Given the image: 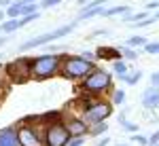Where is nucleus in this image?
Instances as JSON below:
<instances>
[{"label":"nucleus","mask_w":159,"mask_h":146,"mask_svg":"<svg viewBox=\"0 0 159 146\" xmlns=\"http://www.w3.org/2000/svg\"><path fill=\"white\" fill-rule=\"evenodd\" d=\"M112 81H115L112 70L108 72V70L96 66V68L79 83V95L102 97L104 93H110V91H112Z\"/></svg>","instance_id":"obj_1"},{"label":"nucleus","mask_w":159,"mask_h":146,"mask_svg":"<svg viewBox=\"0 0 159 146\" xmlns=\"http://www.w3.org/2000/svg\"><path fill=\"white\" fill-rule=\"evenodd\" d=\"M64 53H43L30 60V81H49L60 74Z\"/></svg>","instance_id":"obj_2"},{"label":"nucleus","mask_w":159,"mask_h":146,"mask_svg":"<svg viewBox=\"0 0 159 146\" xmlns=\"http://www.w3.org/2000/svg\"><path fill=\"white\" fill-rule=\"evenodd\" d=\"M81 24L79 19H74L70 24H64V25H57L55 30H49V32H45V34H38V36H32L24 40L21 45H19V51L25 53V51H32V49H38V47H45V45H49V42H57L60 38H66L70 36L74 32V28Z\"/></svg>","instance_id":"obj_3"},{"label":"nucleus","mask_w":159,"mask_h":146,"mask_svg":"<svg viewBox=\"0 0 159 146\" xmlns=\"http://www.w3.org/2000/svg\"><path fill=\"white\" fill-rule=\"evenodd\" d=\"M96 66L98 64L85 61L81 55H68V53H64L61 66H60V76H64L66 81H72V83H81Z\"/></svg>","instance_id":"obj_4"},{"label":"nucleus","mask_w":159,"mask_h":146,"mask_svg":"<svg viewBox=\"0 0 159 146\" xmlns=\"http://www.w3.org/2000/svg\"><path fill=\"white\" fill-rule=\"evenodd\" d=\"M30 60L32 57H15V60L7 61L4 66V74L11 83H28L30 81Z\"/></svg>","instance_id":"obj_5"},{"label":"nucleus","mask_w":159,"mask_h":146,"mask_svg":"<svg viewBox=\"0 0 159 146\" xmlns=\"http://www.w3.org/2000/svg\"><path fill=\"white\" fill-rule=\"evenodd\" d=\"M43 140H45V146H68L70 131L66 129L64 121L53 123V125L43 127Z\"/></svg>","instance_id":"obj_6"},{"label":"nucleus","mask_w":159,"mask_h":146,"mask_svg":"<svg viewBox=\"0 0 159 146\" xmlns=\"http://www.w3.org/2000/svg\"><path fill=\"white\" fill-rule=\"evenodd\" d=\"M38 127L40 125H30V123L19 121V125H17V142H19V146H45L43 131Z\"/></svg>","instance_id":"obj_7"},{"label":"nucleus","mask_w":159,"mask_h":146,"mask_svg":"<svg viewBox=\"0 0 159 146\" xmlns=\"http://www.w3.org/2000/svg\"><path fill=\"white\" fill-rule=\"evenodd\" d=\"M64 125L70 131V135H87L89 134V125L81 119V114L79 117L76 114H64Z\"/></svg>","instance_id":"obj_8"},{"label":"nucleus","mask_w":159,"mask_h":146,"mask_svg":"<svg viewBox=\"0 0 159 146\" xmlns=\"http://www.w3.org/2000/svg\"><path fill=\"white\" fill-rule=\"evenodd\" d=\"M142 106L147 110H155V108H159V87H148V89H144L142 91Z\"/></svg>","instance_id":"obj_9"},{"label":"nucleus","mask_w":159,"mask_h":146,"mask_svg":"<svg viewBox=\"0 0 159 146\" xmlns=\"http://www.w3.org/2000/svg\"><path fill=\"white\" fill-rule=\"evenodd\" d=\"M0 146H19V142H17V125L0 127Z\"/></svg>","instance_id":"obj_10"},{"label":"nucleus","mask_w":159,"mask_h":146,"mask_svg":"<svg viewBox=\"0 0 159 146\" xmlns=\"http://www.w3.org/2000/svg\"><path fill=\"white\" fill-rule=\"evenodd\" d=\"M96 55H98V61H115V60H121V49L102 45V47L96 49Z\"/></svg>","instance_id":"obj_11"},{"label":"nucleus","mask_w":159,"mask_h":146,"mask_svg":"<svg viewBox=\"0 0 159 146\" xmlns=\"http://www.w3.org/2000/svg\"><path fill=\"white\" fill-rule=\"evenodd\" d=\"M132 13V7L129 4H112V7H104L102 9V15L100 17H117V15H127Z\"/></svg>","instance_id":"obj_12"},{"label":"nucleus","mask_w":159,"mask_h":146,"mask_svg":"<svg viewBox=\"0 0 159 146\" xmlns=\"http://www.w3.org/2000/svg\"><path fill=\"white\" fill-rule=\"evenodd\" d=\"M60 121H64V110H47L40 114V127H47V125H53Z\"/></svg>","instance_id":"obj_13"},{"label":"nucleus","mask_w":159,"mask_h":146,"mask_svg":"<svg viewBox=\"0 0 159 146\" xmlns=\"http://www.w3.org/2000/svg\"><path fill=\"white\" fill-rule=\"evenodd\" d=\"M0 28H2L4 34H13V32L24 28V21H21V17H7V21H2Z\"/></svg>","instance_id":"obj_14"},{"label":"nucleus","mask_w":159,"mask_h":146,"mask_svg":"<svg viewBox=\"0 0 159 146\" xmlns=\"http://www.w3.org/2000/svg\"><path fill=\"white\" fill-rule=\"evenodd\" d=\"M110 70H112V74L115 76H125V74L129 72V61H125L121 57V60H115V61H110Z\"/></svg>","instance_id":"obj_15"},{"label":"nucleus","mask_w":159,"mask_h":146,"mask_svg":"<svg viewBox=\"0 0 159 146\" xmlns=\"http://www.w3.org/2000/svg\"><path fill=\"white\" fill-rule=\"evenodd\" d=\"M102 9H104V7H83L76 19H79V21H87V19H93V17L102 15Z\"/></svg>","instance_id":"obj_16"},{"label":"nucleus","mask_w":159,"mask_h":146,"mask_svg":"<svg viewBox=\"0 0 159 146\" xmlns=\"http://www.w3.org/2000/svg\"><path fill=\"white\" fill-rule=\"evenodd\" d=\"M147 42H148V38L144 36V34H134V36L125 38V45H127V47H132V49H142Z\"/></svg>","instance_id":"obj_17"},{"label":"nucleus","mask_w":159,"mask_h":146,"mask_svg":"<svg viewBox=\"0 0 159 146\" xmlns=\"http://www.w3.org/2000/svg\"><path fill=\"white\" fill-rule=\"evenodd\" d=\"M140 78H142V70H129L125 76H121V81H123L127 87L138 85V83H140Z\"/></svg>","instance_id":"obj_18"},{"label":"nucleus","mask_w":159,"mask_h":146,"mask_svg":"<svg viewBox=\"0 0 159 146\" xmlns=\"http://www.w3.org/2000/svg\"><path fill=\"white\" fill-rule=\"evenodd\" d=\"M106 131H108V123L100 121V123H96V125L89 127V134H87V135H91V138H100V135H104Z\"/></svg>","instance_id":"obj_19"},{"label":"nucleus","mask_w":159,"mask_h":146,"mask_svg":"<svg viewBox=\"0 0 159 146\" xmlns=\"http://www.w3.org/2000/svg\"><path fill=\"white\" fill-rule=\"evenodd\" d=\"M7 17H21V0H13L11 4L4 9Z\"/></svg>","instance_id":"obj_20"},{"label":"nucleus","mask_w":159,"mask_h":146,"mask_svg":"<svg viewBox=\"0 0 159 146\" xmlns=\"http://www.w3.org/2000/svg\"><path fill=\"white\" fill-rule=\"evenodd\" d=\"M110 102H112V106L125 104V89H112L110 91Z\"/></svg>","instance_id":"obj_21"},{"label":"nucleus","mask_w":159,"mask_h":146,"mask_svg":"<svg viewBox=\"0 0 159 146\" xmlns=\"http://www.w3.org/2000/svg\"><path fill=\"white\" fill-rule=\"evenodd\" d=\"M119 49H121V57L125 61H136L138 60V51H136V49L127 47V45H123V47H119Z\"/></svg>","instance_id":"obj_22"},{"label":"nucleus","mask_w":159,"mask_h":146,"mask_svg":"<svg viewBox=\"0 0 159 146\" xmlns=\"http://www.w3.org/2000/svg\"><path fill=\"white\" fill-rule=\"evenodd\" d=\"M119 123H121V129H123V131H127V134H136V131H140V125H138V123L127 121L125 117H121Z\"/></svg>","instance_id":"obj_23"},{"label":"nucleus","mask_w":159,"mask_h":146,"mask_svg":"<svg viewBox=\"0 0 159 146\" xmlns=\"http://www.w3.org/2000/svg\"><path fill=\"white\" fill-rule=\"evenodd\" d=\"M38 2H21V15H30V13H38Z\"/></svg>","instance_id":"obj_24"},{"label":"nucleus","mask_w":159,"mask_h":146,"mask_svg":"<svg viewBox=\"0 0 159 146\" xmlns=\"http://www.w3.org/2000/svg\"><path fill=\"white\" fill-rule=\"evenodd\" d=\"M155 21H157V19H155L153 15H148L147 19H142V21H134V24H132V28H148V25H153Z\"/></svg>","instance_id":"obj_25"},{"label":"nucleus","mask_w":159,"mask_h":146,"mask_svg":"<svg viewBox=\"0 0 159 146\" xmlns=\"http://www.w3.org/2000/svg\"><path fill=\"white\" fill-rule=\"evenodd\" d=\"M142 49H144L147 55H157V53H159V42H151V40H148Z\"/></svg>","instance_id":"obj_26"},{"label":"nucleus","mask_w":159,"mask_h":146,"mask_svg":"<svg viewBox=\"0 0 159 146\" xmlns=\"http://www.w3.org/2000/svg\"><path fill=\"white\" fill-rule=\"evenodd\" d=\"M61 2L64 0H38V9H53V7H57Z\"/></svg>","instance_id":"obj_27"},{"label":"nucleus","mask_w":159,"mask_h":146,"mask_svg":"<svg viewBox=\"0 0 159 146\" xmlns=\"http://www.w3.org/2000/svg\"><path fill=\"white\" fill-rule=\"evenodd\" d=\"M81 57L85 61H91V64H98V55H96V51H81L79 53Z\"/></svg>","instance_id":"obj_28"},{"label":"nucleus","mask_w":159,"mask_h":146,"mask_svg":"<svg viewBox=\"0 0 159 146\" xmlns=\"http://www.w3.org/2000/svg\"><path fill=\"white\" fill-rule=\"evenodd\" d=\"M87 140L85 135H70V140H68V146H83Z\"/></svg>","instance_id":"obj_29"},{"label":"nucleus","mask_w":159,"mask_h":146,"mask_svg":"<svg viewBox=\"0 0 159 146\" xmlns=\"http://www.w3.org/2000/svg\"><path fill=\"white\" fill-rule=\"evenodd\" d=\"M129 140H132V142H136V144H140V146H147V135H140L138 134V131H136V134H132V138H129Z\"/></svg>","instance_id":"obj_30"},{"label":"nucleus","mask_w":159,"mask_h":146,"mask_svg":"<svg viewBox=\"0 0 159 146\" xmlns=\"http://www.w3.org/2000/svg\"><path fill=\"white\" fill-rule=\"evenodd\" d=\"M45 47L49 49V53H64V47L55 45V42H49V45H45Z\"/></svg>","instance_id":"obj_31"},{"label":"nucleus","mask_w":159,"mask_h":146,"mask_svg":"<svg viewBox=\"0 0 159 146\" xmlns=\"http://www.w3.org/2000/svg\"><path fill=\"white\" fill-rule=\"evenodd\" d=\"M106 34H108V30H93L91 34H87V40H91L96 36H106Z\"/></svg>","instance_id":"obj_32"},{"label":"nucleus","mask_w":159,"mask_h":146,"mask_svg":"<svg viewBox=\"0 0 159 146\" xmlns=\"http://www.w3.org/2000/svg\"><path fill=\"white\" fill-rule=\"evenodd\" d=\"M157 142H159V129H157V131H155V134H153V135H151V138L147 140V146H155Z\"/></svg>","instance_id":"obj_33"},{"label":"nucleus","mask_w":159,"mask_h":146,"mask_svg":"<svg viewBox=\"0 0 159 146\" xmlns=\"http://www.w3.org/2000/svg\"><path fill=\"white\" fill-rule=\"evenodd\" d=\"M157 9H159V0H151V2L147 4V11H148V13L157 11Z\"/></svg>","instance_id":"obj_34"},{"label":"nucleus","mask_w":159,"mask_h":146,"mask_svg":"<svg viewBox=\"0 0 159 146\" xmlns=\"http://www.w3.org/2000/svg\"><path fill=\"white\" fill-rule=\"evenodd\" d=\"M108 135H100L98 138V142H96V146H108Z\"/></svg>","instance_id":"obj_35"},{"label":"nucleus","mask_w":159,"mask_h":146,"mask_svg":"<svg viewBox=\"0 0 159 146\" xmlns=\"http://www.w3.org/2000/svg\"><path fill=\"white\" fill-rule=\"evenodd\" d=\"M151 85H153V87H159V72H153V74H151Z\"/></svg>","instance_id":"obj_36"},{"label":"nucleus","mask_w":159,"mask_h":146,"mask_svg":"<svg viewBox=\"0 0 159 146\" xmlns=\"http://www.w3.org/2000/svg\"><path fill=\"white\" fill-rule=\"evenodd\" d=\"M11 2H13V0H0V9H7Z\"/></svg>","instance_id":"obj_37"},{"label":"nucleus","mask_w":159,"mask_h":146,"mask_svg":"<svg viewBox=\"0 0 159 146\" xmlns=\"http://www.w3.org/2000/svg\"><path fill=\"white\" fill-rule=\"evenodd\" d=\"M9 34H4V32H2V34H0V47H2V45H4V42H7V40H9Z\"/></svg>","instance_id":"obj_38"},{"label":"nucleus","mask_w":159,"mask_h":146,"mask_svg":"<svg viewBox=\"0 0 159 146\" xmlns=\"http://www.w3.org/2000/svg\"><path fill=\"white\" fill-rule=\"evenodd\" d=\"M87 2H89V0H76V4H79V7H81V9H83V7H85Z\"/></svg>","instance_id":"obj_39"},{"label":"nucleus","mask_w":159,"mask_h":146,"mask_svg":"<svg viewBox=\"0 0 159 146\" xmlns=\"http://www.w3.org/2000/svg\"><path fill=\"white\" fill-rule=\"evenodd\" d=\"M4 19H7V15H4V9H0V24H2Z\"/></svg>","instance_id":"obj_40"},{"label":"nucleus","mask_w":159,"mask_h":146,"mask_svg":"<svg viewBox=\"0 0 159 146\" xmlns=\"http://www.w3.org/2000/svg\"><path fill=\"white\" fill-rule=\"evenodd\" d=\"M153 17H155V19H157V21H159V9H157V11H155V13H153Z\"/></svg>","instance_id":"obj_41"},{"label":"nucleus","mask_w":159,"mask_h":146,"mask_svg":"<svg viewBox=\"0 0 159 146\" xmlns=\"http://www.w3.org/2000/svg\"><path fill=\"white\" fill-rule=\"evenodd\" d=\"M2 93H4V87H0V97H2Z\"/></svg>","instance_id":"obj_42"},{"label":"nucleus","mask_w":159,"mask_h":146,"mask_svg":"<svg viewBox=\"0 0 159 146\" xmlns=\"http://www.w3.org/2000/svg\"><path fill=\"white\" fill-rule=\"evenodd\" d=\"M21 2H38V0H21Z\"/></svg>","instance_id":"obj_43"},{"label":"nucleus","mask_w":159,"mask_h":146,"mask_svg":"<svg viewBox=\"0 0 159 146\" xmlns=\"http://www.w3.org/2000/svg\"><path fill=\"white\" fill-rule=\"evenodd\" d=\"M117 146H127V144H117Z\"/></svg>","instance_id":"obj_44"},{"label":"nucleus","mask_w":159,"mask_h":146,"mask_svg":"<svg viewBox=\"0 0 159 146\" xmlns=\"http://www.w3.org/2000/svg\"><path fill=\"white\" fill-rule=\"evenodd\" d=\"M0 34H2V28H0Z\"/></svg>","instance_id":"obj_45"},{"label":"nucleus","mask_w":159,"mask_h":146,"mask_svg":"<svg viewBox=\"0 0 159 146\" xmlns=\"http://www.w3.org/2000/svg\"><path fill=\"white\" fill-rule=\"evenodd\" d=\"M155 146H159V142H157V144H155Z\"/></svg>","instance_id":"obj_46"}]
</instances>
